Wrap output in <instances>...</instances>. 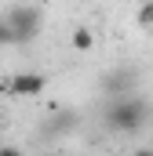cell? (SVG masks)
I'll return each instance as SVG.
<instances>
[{
	"label": "cell",
	"instance_id": "cell-10",
	"mask_svg": "<svg viewBox=\"0 0 153 156\" xmlns=\"http://www.w3.org/2000/svg\"><path fill=\"white\" fill-rule=\"evenodd\" d=\"M0 123H4V113H0Z\"/></svg>",
	"mask_w": 153,
	"mask_h": 156
},
{
	"label": "cell",
	"instance_id": "cell-2",
	"mask_svg": "<svg viewBox=\"0 0 153 156\" xmlns=\"http://www.w3.org/2000/svg\"><path fill=\"white\" fill-rule=\"evenodd\" d=\"M40 26H44V11L33 7V4H18V7H11L7 18H4V29H7L11 44H29V40L40 33Z\"/></svg>",
	"mask_w": 153,
	"mask_h": 156
},
{
	"label": "cell",
	"instance_id": "cell-5",
	"mask_svg": "<svg viewBox=\"0 0 153 156\" xmlns=\"http://www.w3.org/2000/svg\"><path fill=\"white\" fill-rule=\"evenodd\" d=\"M73 47L76 51H91V47H95V33H91L88 26H76L73 29Z\"/></svg>",
	"mask_w": 153,
	"mask_h": 156
},
{
	"label": "cell",
	"instance_id": "cell-3",
	"mask_svg": "<svg viewBox=\"0 0 153 156\" xmlns=\"http://www.w3.org/2000/svg\"><path fill=\"white\" fill-rule=\"evenodd\" d=\"M44 87H47V76L44 73H15V76L4 83V91L15 94V98H37Z\"/></svg>",
	"mask_w": 153,
	"mask_h": 156
},
{
	"label": "cell",
	"instance_id": "cell-6",
	"mask_svg": "<svg viewBox=\"0 0 153 156\" xmlns=\"http://www.w3.org/2000/svg\"><path fill=\"white\" fill-rule=\"evenodd\" d=\"M73 123H76L73 113H58V120H51V123H47V131H51V134H62V131H69Z\"/></svg>",
	"mask_w": 153,
	"mask_h": 156
},
{
	"label": "cell",
	"instance_id": "cell-11",
	"mask_svg": "<svg viewBox=\"0 0 153 156\" xmlns=\"http://www.w3.org/2000/svg\"><path fill=\"white\" fill-rule=\"evenodd\" d=\"M150 149H153V145H150Z\"/></svg>",
	"mask_w": 153,
	"mask_h": 156
},
{
	"label": "cell",
	"instance_id": "cell-1",
	"mask_svg": "<svg viewBox=\"0 0 153 156\" xmlns=\"http://www.w3.org/2000/svg\"><path fill=\"white\" fill-rule=\"evenodd\" d=\"M106 127L117 131V134H131V131H139L146 120H150V102L146 98H139V94H128V98H113L110 105H106Z\"/></svg>",
	"mask_w": 153,
	"mask_h": 156
},
{
	"label": "cell",
	"instance_id": "cell-4",
	"mask_svg": "<svg viewBox=\"0 0 153 156\" xmlns=\"http://www.w3.org/2000/svg\"><path fill=\"white\" fill-rule=\"evenodd\" d=\"M135 83H139V73L135 69H113V73L102 76V91L113 94V98H128Z\"/></svg>",
	"mask_w": 153,
	"mask_h": 156
},
{
	"label": "cell",
	"instance_id": "cell-8",
	"mask_svg": "<svg viewBox=\"0 0 153 156\" xmlns=\"http://www.w3.org/2000/svg\"><path fill=\"white\" fill-rule=\"evenodd\" d=\"M0 156H26V153H22L18 145H4V142H0Z\"/></svg>",
	"mask_w": 153,
	"mask_h": 156
},
{
	"label": "cell",
	"instance_id": "cell-9",
	"mask_svg": "<svg viewBox=\"0 0 153 156\" xmlns=\"http://www.w3.org/2000/svg\"><path fill=\"white\" fill-rule=\"evenodd\" d=\"M131 156H153V149H150V145H142V149H135Z\"/></svg>",
	"mask_w": 153,
	"mask_h": 156
},
{
	"label": "cell",
	"instance_id": "cell-7",
	"mask_svg": "<svg viewBox=\"0 0 153 156\" xmlns=\"http://www.w3.org/2000/svg\"><path fill=\"white\" fill-rule=\"evenodd\" d=\"M135 22H139L142 29H153V4H142V7L135 11Z\"/></svg>",
	"mask_w": 153,
	"mask_h": 156
}]
</instances>
